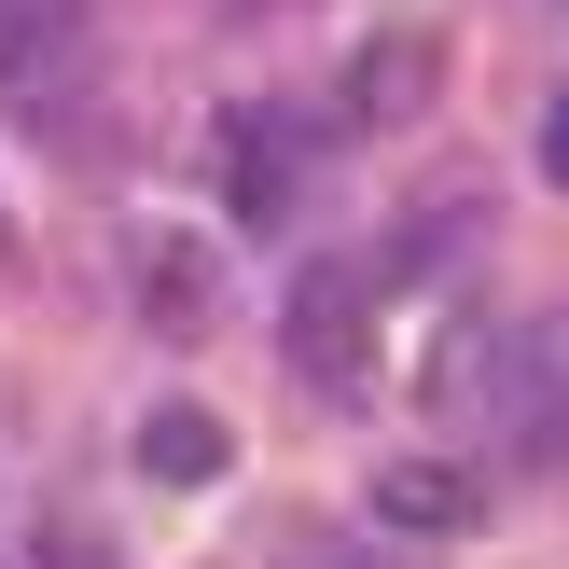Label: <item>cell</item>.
I'll list each match as a JSON object with an SVG mask.
<instances>
[{"mask_svg": "<svg viewBox=\"0 0 569 569\" xmlns=\"http://www.w3.org/2000/svg\"><path fill=\"white\" fill-rule=\"evenodd\" d=\"M222 459H237V445H222L209 403H153L139 417V472H153V487H222Z\"/></svg>", "mask_w": 569, "mask_h": 569, "instance_id": "cell-5", "label": "cell"}, {"mask_svg": "<svg viewBox=\"0 0 569 569\" xmlns=\"http://www.w3.org/2000/svg\"><path fill=\"white\" fill-rule=\"evenodd\" d=\"M292 361H306L320 389H348V361H361V278H348V264H320V278L292 292Z\"/></svg>", "mask_w": 569, "mask_h": 569, "instance_id": "cell-3", "label": "cell"}, {"mask_svg": "<svg viewBox=\"0 0 569 569\" xmlns=\"http://www.w3.org/2000/svg\"><path fill=\"white\" fill-rule=\"evenodd\" d=\"M487 445L515 472H556L569 459V306H542V320H515L487 348Z\"/></svg>", "mask_w": 569, "mask_h": 569, "instance_id": "cell-2", "label": "cell"}, {"mask_svg": "<svg viewBox=\"0 0 569 569\" xmlns=\"http://www.w3.org/2000/svg\"><path fill=\"white\" fill-rule=\"evenodd\" d=\"M0 111L42 139H83V111H98V14L83 0H0Z\"/></svg>", "mask_w": 569, "mask_h": 569, "instance_id": "cell-1", "label": "cell"}, {"mask_svg": "<svg viewBox=\"0 0 569 569\" xmlns=\"http://www.w3.org/2000/svg\"><path fill=\"white\" fill-rule=\"evenodd\" d=\"M376 515L403 528V542H445V528H472V472L459 459H389L376 472Z\"/></svg>", "mask_w": 569, "mask_h": 569, "instance_id": "cell-4", "label": "cell"}, {"mask_svg": "<svg viewBox=\"0 0 569 569\" xmlns=\"http://www.w3.org/2000/svg\"><path fill=\"white\" fill-rule=\"evenodd\" d=\"M542 167H556V181H569V111H556V126H542Z\"/></svg>", "mask_w": 569, "mask_h": 569, "instance_id": "cell-7", "label": "cell"}, {"mask_svg": "<svg viewBox=\"0 0 569 569\" xmlns=\"http://www.w3.org/2000/svg\"><path fill=\"white\" fill-rule=\"evenodd\" d=\"M222 167H237V222H278V209L306 194V153H292V126H264V111H237Z\"/></svg>", "mask_w": 569, "mask_h": 569, "instance_id": "cell-6", "label": "cell"}]
</instances>
